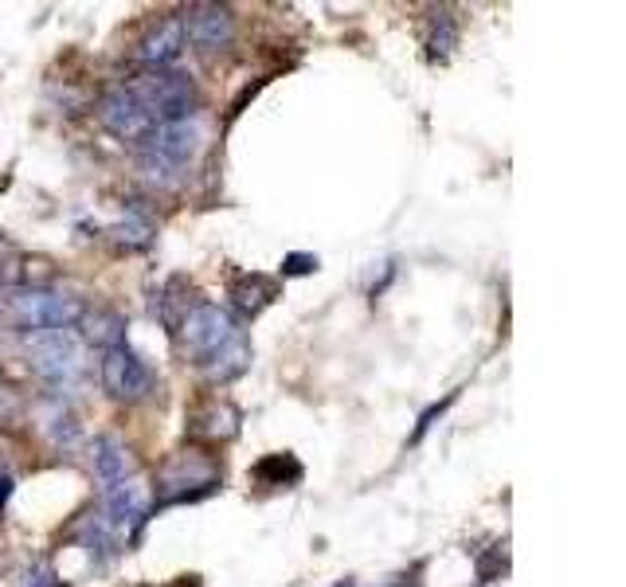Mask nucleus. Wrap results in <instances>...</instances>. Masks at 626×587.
<instances>
[{"mask_svg": "<svg viewBox=\"0 0 626 587\" xmlns=\"http://www.w3.org/2000/svg\"><path fill=\"white\" fill-rule=\"evenodd\" d=\"M8 497H12V478H8V474H0V509L8 505Z\"/></svg>", "mask_w": 626, "mask_h": 587, "instance_id": "23", "label": "nucleus"}, {"mask_svg": "<svg viewBox=\"0 0 626 587\" xmlns=\"http://www.w3.org/2000/svg\"><path fill=\"white\" fill-rule=\"evenodd\" d=\"M180 337H184L188 357L204 368V364L216 361L227 345H235V341L243 337V329L235 325V317L227 314V310L212 306V302H200V306H192V310L184 314Z\"/></svg>", "mask_w": 626, "mask_h": 587, "instance_id": "4", "label": "nucleus"}, {"mask_svg": "<svg viewBox=\"0 0 626 587\" xmlns=\"http://www.w3.org/2000/svg\"><path fill=\"white\" fill-rule=\"evenodd\" d=\"M98 118H102V126H106L110 134L122 137V141H145V137L153 134V126H157V122L149 118V110H145L126 87H118V91H110L102 98Z\"/></svg>", "mask_w": 626, "mask_h": 587, "instance_id": "8", "label": "nucleus"}, {"mask_svg": "<svg viewBox=\"0 0 626 587\" xmlns=\"http://www.w3.org/2000/svg\"><path fill=\"white\" fill-rule=\"evenodd\" d=\"M337 587H357V584H337Z\"/></svg>", "mask_w": 626, "mask_h": 587, "instance_id": "24", "label": "nucleus"}, {"mask_svg": "<svg viewBox=\"0 0 626 587\" xmlns=\"http://www.w3.org/2000/svg\"><path fill=\"white\" fill-rule=\"evenodd\" d=\"M196 423H204L200 431L208 435V439H231L235 435V427H239V411L227 404H212L208 407V415H200Z\"/></svg>", "mask_w": 626, "mask_h": 587, "instance_id": "16", "label": "nucleus"}, {"mask_svg": "<svg viewBox=\"0 0 626 587\" xmlns=\"http://www.w3.org/2000/svg\"><path fill=\"white\" fill-rule=\"evenodd\" d=\"M184 47H188V40H184V24H180V16H169V20L153 24V28L141 36L137 59L145 63V71H165L169 63H177Z\"/></svg>", "mask_w": 626, "mask_h": 587, "instance_id": "10", "label": "nucleus"}, {"mask_svg": "<svg viewBox=\"0 0 626 587\" xmlns=\"http://www.w3.org/2000/svg\"><path fill=\"white\" fill-rule=\"evenodd\" d=\"M118 541H122V537L110 529V521H106L102 513H98V517H90L87 525H83V544H87V552L98 560V564H102V560H110V556L118 552Z\"/></svg>", "mask_w": 626, "mask_h": 587, "instance_id": "14", "label": "nucleus"}, {"mask_svg": "<svg viewBox=\"0 0 626 587\" xmlns=\"http://www.w3.org/2000/svg\"><path fill=\"white\" fill-rule=\"evenodd\" d=\"M286 271L310 274V271H317V259H313V255H290V259H286Z\"/></svg>", "mask_w": 626, "mask_h": 587, "instance_id": "22", "label": "nucleus"}, {"mask_svg": "<svg viewBox=\"0 0 626 587\" xmlns=\"http://www.w3.org/2000/svg\"><path fill=\"white\" fill-rule=\"evenodd\" d=\"M114 239H118L122 247H149L153 224H149L145 216H130V220H122V224L114 227Z\"/></svg>", "mask_w": 626, "mask_h": 587, "instance_id": "19", "label": "nucleus"}, {"mask_svg": "<svg viewBox=\"0 0 626 587\" xmlns=\"http://www.w3.org/2000/svg\"><path fill=\"white\" fill-rule=\"evenodd\" d=\"M79 325H83V337L90 345H98L102 353L126 345V317L114 314V310H83Z\"/></svg>", "mask_w": 626, "mask_h": 587, "instance_id": "12", "label": "nucleus"}, {"mask_svg": "<svg viewBox=\"0 0 626 587\" xmlns=\"http://www.w3.org/2000/svg\"><path fill=\"white\" fill-rule=\"evenodd\" d=\"M200 149H204V126L196 114L180 122H161L141 141V177L157 188H177L188 165L200 157Z\"/></svg>", "mask_w": 626, "mask_h": 587, "instance_id": "1", "label": "nucleus"}, {"mask_svg": "<svg viewBox=\"0 0 626 587\" xmlns=\"http://www.w3.org/2000/svg\"><path fill=\"white\" fill-rule=\"evenodd\" d=\"M247 364H251V341H247V337H239L235 345H227L216 361L204 364V372H208V380H212V384H227V380H235L239 372H247Z\"/></svg>", "mask_w": 626, "mask_h": 587, "instance_id": "13", "label": "nucleus"}, {"mask_svg": "<svg viewBox=\"0 0 626 587\" xmlns=\"http://www.w3.org/2000/svg\"><path fill=\"white\" fill-rule=\"evenodd\" d=\"M145 513H149V490L130 478V482H118V486H106V521H110V529L118 533V537H130L137 525L145 521Z\"/></svg>", "mask_w": 626, "mask_h": 587, "instance_id": "9", "label": "nucleus"}, {"mask_svg": "<svg viewBox=\"0 0 626 587\" xmlns=\"http://www.w3.org/2000/svg\"><path fill=\"white\" fill-rule=\"evenodd\" d=\"M454 44H458V24H454V16H450V12H435V20H431V36H427L431 55H450V47Z\"/></svg>", "mask_w": 626, "mask_h": 587, "instance_id": "18", "label": "nucleus"}, {"mask_svg": "<svg viewBox=\"0 0 626 587\" xmlns=\"http://www.w3.org/2000/svg\"><path fill=\"white\" fill-rule=\"evenodd\" d=\"M20 587H63V580L55 576V568H51V564H32V568L24 572Z\"/></svg>", "mask_w": 626, "mask_h": 587, "instance_id": "20", "label": "nucleus"}, {"mask_svg": "<svg viewBox=\"0 0 626 587\" xmlns=\"http://www.w3.org/2000/svg\"><path fill=\"white\" fill-rule=\"evenodd\" d=\"M90 462H94V474L102 486H118V482H130L134 478V454L122 439L114 435H98L94 447H90Z\"/></svg>", "mask_w": 626, "mask_h": 587, "instance_id": "11", "label": "nucleus"}, {"mask_svg": "<svg viewBox=\"0 0 626 587\" xmlns=\"http://www.w3.org/2000/svg\"><path fill=\"white\" fill-rule=\"evenodd\" d=\"M137 102L149 110V118L161 126V122H180V118H192V106H196V87L188 75L180 71H141L134 83L126 87Z\"/></svg>", "mask_w": 626, "mask_h": 587, "instance_id": "3", "label": "nucleus"}, {"mask_svg": "<svg viewBox=\"0 0 626 587\" xmlns=\"http://www.w3.org/2000/svg\"><path fill=\"white\" fill-rule=\"evenodd\" d=\"M83 317V302L71 298V294H59V290H20L12 298V321L24 329V333H47V329H71L79 325Z\"/></svg>", "mask_w": 626, "mask_h": 587, "instance_id": "5", "label": "nucleus"}, {"mask_svg": "<svg viewBox=\"0 0 626 587\" xmlns=\"http://www.w3.org/2000/svg\"><path fill=\"white\" fill-rule=\"evenodd\" d=\"M184 40L196 47V51H227L235 44V16L224 4H192L184 16Z\"/></svg>", "mask_w": 626, "mask_h": 587, "instance_id": "7", "label": "nucleus"}, {"mask_svg": "<svg viewBox=\"0 0 626 587\" xmlns=\"http://www.w3.org/2000/svg\"><path fill=\"white\" fill-rule=\"evenodd\" d=\"M231 294H235V306H239V310L259 314L270 298H274V282H267L263 274H251V278H239Z\"/></svg>", "mask_w": 626, "mask_h": 587, "instance_id": "15", "label": "nucleus"}, {"mask_svg": "<svg viewBox=\"0 0 626 587\" xmlns=\"http://www.w3.org/2000/svg\"><path fill=\"white\" fill-rule=\"evenodd\" d=\"M98 372H102V388H106L114 400H141V396H149V388H153V372H149L145 361L137 357L134 349H126V345L106 349Z\"/></svg>", "mask_w": 626, "mask_h": 587, "instance_id": "6", "label": "nucleus"}, {"mask_svg": "<svg viewBox=\"0 0 626 587\" xmlns=\"http://www.w3.org/2000/svg\"><path fill=\"white\" fill-rule=\"evenodd\" d=\"M16 411H20L16 392H12L8 384H0V423H12V419H16Z\"/></svg>", "mask_w": 626, "mask_h": 587, "instance_id": "21", "label": "nucleus"}, {"mask_svg": "<svg viewBox=\"0 0 626 587\" xmlns=\"http://www.w3.org/2000/svg\"><path fill=\"white\" fill-rule=\"evenodd\" d=\"M47 439H51V447H59V451H71L75 443H79V423H75V415L71 411H51L47 415Z\"/></svg>", "mask_w": 626, "mask_h": 587, "instance_id": "17", "label": "nucleus"}, {"mask_svg": "<svg viewBox=\"0 0 626 587\" xmlns=\"http://www.w3.org/2000/svg\"><path fill=\"white\" fill-rule=\"evenodd\" d=\"M24 353L32 372L51 384V388H71L83 376V341L71 329H47V333H28L24 337Z\"/></svg>", "mask_w": 626, "mask_h": 587, "instance_id": "2", "label": "nucleus"}]
</instances>
